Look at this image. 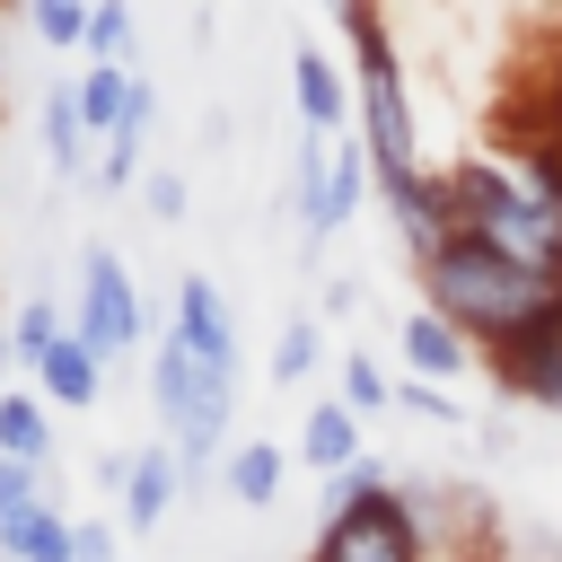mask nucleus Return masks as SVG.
<instances>
[{"instance_id": "f257e3e1", "label": "nucleus", "mask_w": 562, "mask_h": 562, "mask_svg": "<svg viewBox=\"0 0 562 562\" xmlns=\"http://www.w3.org/2000/svg\"><path fill=\"white\" fill-rule=\"evenodd\" d=\"M413 272H422V307H439V316H448L474 351H492V360L518 351L544 316H562V281L492 255L483 237H448V246L422 255Z\"/></svg>"}, {"instance_id": "f03ea898", "label": "nucleus", "mask_w": 562, "mask_h": 562, "mask_svg": "<svg viewBox=\"0 0 562 562\" xmlns=\"http://www.w3.org/2000/svg\"><path fill=\"white\" fill-rule=\"evenodd\" d=\"M448 176H457L465 237H483L492 255L562 281V158H544V149H492V158H457Z\"/></svg>"}, {"instance_id": "7ed1b4c3", "label": "nucleus", "mask_w": 562, "mask_h": 562, "mask_svg": "<svg viewBox=\"0 0 562 562\" xmlns=\"http://www.w3.org/2000/svg\"><path fill=\"white\" fill-rule=\"evenodd\" d=\"M149 413H158V439H167V448H176V465H184V492H202V483L220 474V457H228L237 386H220V378L184 351V334H176V325H158V334H149Z\"/></svg>"}, {"instance_id": "20e7f679", "label": "nucleus", "mask_w": 562, "mask_h": 562, "mask_svg": "<svg viewBox=\"0 0 562 562\" xmlns=\"http://www.w3.org/2000/svg\"><path fill=\"white\" fill-rule=\"evenodd\" d=\"M342 35H351V61H360V140H369V176H378V193L395 202V193H413L430 167H422V132H413V97H404V61H395V44H386V26H378V9L360 0L351 18H342Z\"/></svg>"}, {"instance_id": "39448f33", "label": "nucleus", "mask_w": 562, "mask_h": 562, "mask_svg": "<svg viewBox=\"0 0 562 562\" xmlns=\"http://www.w3.org/2000/svg\"><path fill=\"white\" fill-rule=\"evenodd\" d=\"M70 334L114 369V360H132L140 342H149V307H140V281H132V263L105 246V237H88L79 246V290H70Z\"/></svg>"}, {"instance_id": "423d86ee", "label": "nucleus", "mask_w": 562, "mask_h": 562, "mask_svg": "<svg viewBox=\"0 0 562 562\" xmlns=\"http://www.w3.org/2000/svg\"><path fill=\"white\" fill-rule=\"evenodd\" d=\"M307 562H430V544H422L404 492L386 483V492H369V501L316 518V553H307Z\"/></svg>"}, {"instance_id": "0eeeda50", "label": "nucleus", "mask_w": 562, "mask_h": 562, "mask_svg": "<svg viewBox=\"0 0 562 562\" xmlns=\"http://www.w3.org/2000/svg\"><path fill=\"white\" fill-rule=\"evenodd\" d=\"M167 325L184 334V351H193L220 386H237V378H246V334H237V307H228V290H220L211 272H176Z\"/></svg>"}, {"instance_id": "6e6552de", "label": "nucleus", "mask_w": 562, "mask_h": 562, "mask_svg": "<svg viewBox=\"0 0 562 562\" xmlns=\"http://www.w3.org/2000/svg\"><path fill=\"white\" fill-rule=\"evenodd\" d=\"M369 184H378V176H369V140H360V123H351V132H334V167H325V202H316V220L299 228V246H307V255H325V246H334V237H342V228L360 220V202H369Z\"/></svg>"}, {"instance_id": "1a4fd4ad", "label": "nucleus", "mask_w": 562, "mask_h": 562, "mask_svg": "<svg viewBox=\"0 0 562 562\" xmlns=\"http://www.w3.org/2000/svg\"><path fill=\"white\" fill-rule=\"evenodd\" d=\"M176 501H184V465H176V448H167V439L132 448V483H123V501H114V527H123V536H158Z\"/></svg>"}, {"instance_id": "9d476101", "label": "nucleus", "mask_w": 562, "mask_h": 562, "mask_svg": "<svg viewBox=\"0 0 562 562\" xmlns=\"http://www.w3.org/2000/svg\"><path fill=\"white\" fill-rule=\"evenodd\" d=\"M395 360H404V378H430V386H457L465 369H474V342L439 316V307H413L404 325H395Z\"/></svg>"}, {"instance_id": "9b49d317", "label": "nucleus", "mask_w": 562, "mask_h": 562, "mask_svg": "<svg viewBox=\"0 0 562 562\" xmlns=\"http://www.w3.org/2000/svg\"><path fill=\"white\" fill-rule=\"evenodd\" d=\"M492 369H501V386H509L518 404H536L544 422H562V316H544V325H536L518 351H501Z\"/></svg>"}, {"instance_id": "f8f14e48", "label": "nucleus", "mask_w": 562, "mask_h": 562, "mask_svg": "<svg viewBox=\"0 0 562 562\" xmlns=\"http://www.w3.org/2000/svg\"><path fill=\"white\" fill-rule=\"evenodd\" d=\"M35 140H44V167H53L61 184L97 176V140H88V123H79V88H70V79H53V88L35 97Z\"/></svg>"}, {"instance_id": "ddd939ff", "label": "nucleus", "mask_w": 562, "mask_h": 562, "mask_svg": "<svg viewBox=\"0 0 562 562\" xmlns=\"http://www.w3.org/2000/svg\"><path fill=\"white\" fill-rule=\"evenodd\" d=\"M351 457H369V422H360L342 395H316V404L299 413V465L325 483V474H342Z\"/></svg>"}, {"instance_id": "4468645a", "label": "nucleus", "mask_w": 562, "mask_h": 562, "mask_svg": "<svg viewBox=\"0 0 562 562\" xmlns=\"http://www.w3.org/2000/svg\"><path fill=\"white\" fill-rule=\"evenodd\" d=\"M26 386H35L53 413H97V395H105V360H97L79 334H61V342L26 369Z\"/></svg>"}, {"instance_id": "2eb2a0df", "label": "nucleus", "mask_w": 562, "mask_h": 562, "mask_svg": "<svg viewBox=\"0 0 562 562\" xmlns=\"http://www.w3.org/2000/svg\"><path fill=\"white\" fill-rule=\"evenodd\" d=\"M290 105L307 132H351V79L334 70V53H316V44L290 53Z\"/></svg>"}, {"instance_id": "dca6fc26", "label": "nucleus", "mask_w": 562, "mask_h": 562, "mask_svg": "<svg viewBox=\"0 0 562 562\" xmlns=\"http://www.w3.org/2000/svg\"><path fill=\"white\" fill-rule=\"evenodd\" d=\"M281 474H290L281 439H228V457H220L211 483H220L237 509H272V501H281Z\"/></svg>"}, {"instance_id": "f3484780", "label": "nucleus", "mask_w": 562, "mask_h": 562, "mask_svg": "<svg viewBox=\"0 0 562 562\" xmlns=\"http://www.w3.org/2000/svg\"><path fill=\"white\" fill-rule=\"evenodd\" d=\"M53 448H61L53 404H44L35 386H0V457H18V465H35V474H53Z\"/></svg>"}, {"instance_id": "a211bd4d", "label": "nucleus", "mask_w": 562, "mask_h": 562, "mask_svg": "<svg viewBox=\"0 0 562 562\" xmlns=\"http://www.w3.org/2000/svg\"><path fill=\"white\" fill-rule=\"evenodd\" d=\"M132 79H140V61H79V70H70L88 140H105V132L123 123V105H132Z\"/></svg>"}, {"instance_id": "6ab92c4d", "label": "nucleus", "mask_w": 562, "mask_h": 562, "mask_svg": "<svg viewBox=\"0 0 562 562\" xmlns=\"http://www.w3.org/2000/svg\"><path fill=\"white\" fill-rule=\"evenodd\" d=\"M70 527H79V518L44 492L35 509H18V518L0 527V553H9V562H70Z\"/></svg>"}, {"instance_id": "aec40b11", "label": "nucleus", "mask_w": 562, "mask_h": 562, "mask_svg": "<svg viewBox=\"0 0 562 562\" xmlns=\"http://www.w3.org/2000/svg\"><path fill=\"white\" fill-rule=\"evenodd\" d=\"M316 360H325V316H316V307H299V316L272 334L263 378H272V386H307V378H316Z\"/></svg>"}, {"instance_id": "412c9836", "label": "nucleus", "mask_w": 562, "mask_h": 562, "mask_svg": "<svg viewBox=\"0 0 562 562\" xmlns=\"http://www.w3.org/2000/svg\"><path fill=\"white\" fill-rule=\"evenodd\" d=\"M334 395H342L360 422L395 413V378H386V360H378V351H334Z\"/></svg>"}, {"instance_id": "4be33fe9", "label": "nucleus", "mask_w": 562, "mask_h": 562, "mask_svg": "<svg viewBox=\"0 0 562 562\" xmlns=\"http://www.w3.org/2000/svg\"><path fill=\"white\" fill-rule=\"evenodd\" d=\"M325 167H334V132H307V123H299V140H290V220H299V228H307L316 202H325Z\"/></svg>"}, {"instance_id": "5701e85b", "label": "nucleus", "mask_w": 562, "mask_h": 562, "mask_svg": "<svg viewBox=\"0 0 562 562\" xmlns=\"http://www.w3.org/2000/svg\"><path fill=\"white\" fill-rule=\"evenodd\" d=\"M61 334H70L61 299H44V290H35V299H18V316H9V351H18L26 369H35V360H44V351H53Z\"/></svg>"}, {"instance_id": "b1692460", "label": "nucleus", "mask_w": 562, "mask_h": 562, "mask_svg": "<svg viewBox=\"0 0 562 562\" xmlns=\"http://www.w3.org/2000/svg\"><path fill=\"white\" fill-rule=\"evenodd\" d=\"M88 61H140L132 0H88Z\"/></svg>"}, {"instance_id": "393cba45", "label": "nucleus", "mask_w": 562, "mask_h": 562, "mask_svg": "<svg viewBox=\"0 0 562 562\" xmlns=\"http://www.w3.org/2000/svg\"><path fill=\"white\" fill-rule=\"evenodd\" d=\"M26 26L44 53H88V0H26Z\"/></svg>"}, {"instance_id": "a878e982", "label": "nucleus", "mask_w": 562, "mask_h": 562, "mask_svg": "<svg viewBox=\"0 0 562 562\" xmlns=\"http://www.w3.org/2000/svg\"><path fill=\"white\" fill-rule=\"evenodd\" d=\"M132 193H140V211H149L158 228H176V220L193 211V184H184V167H140V184H132Z\"/></svg>"}, {"instance_id": "bb28decb", "label": "nucleus", "mask_w": 562, "mask_h": 562, "mask_svg": "<svg viewBox=\"0 0 562 562\" xmlns=\"http://www.w3.org/2000/svg\"><path fill=\"white\" fill-rule=\"evenodd\" d=\"M395 474H386V457H351L342 474H325V518L334 509H351V501H369V492H386Z\"/></svg>"}, {"instance_id": "cd10ccee", "label": "nucleus", "mask_w": 562, "mask_h": 562, "mask_svg": "<svg viewBox=\"0 0 562 562\" xmlns=\"http://www.w3.org/2000/svg\"><path fill=\"white\" fill-rule=\"evenodd\" d=\"M395 413H413V422H430V430L465 422V413H457V395H448V386H430V378H395Z\"/></svg>"}, {"instance_id": "c85d7f7f", "label": "nucleus", "mask_w": 562, "mask_h": 562, "mask_svg": "<svg viewBox=\"0 0 562 562\" xmlns=\"http://www.w3.org/2000/svg\"><path fill=\"white\" fill-rule=\"evenodd\" d=\"M70 562H123V527L114 518H79L70 527Z\"/></svg>"}, {"instance_id": "c756f323", "label": "nucleus", "mask_w": 562, "mask_h": 562, "mask_svg": "<svg viewBox=\"0 0 562 562\" xmlns=\"http://www.w3.org/2000/svg\"><path fill=\"white\" fill-rule=\"evenodd\" d=\"M35 501H44V474L18 465V457H0V527H9L18 509H35Z\"/></svg>"}, {"instance_id": "7c9ffc66", "label": "nucleus", "mask_w": 562, "mask_h": 562, "mask_svg": "<svg viewBox=\"0 0 562 562\" xmlns=\"http://www.w3.org/2000/svg\"><path fill=\"white\" fill-rule=\"evenodd\" d=\"M123 483H132V448H97V492L123 501Z\"/></svg>"}, {"instance_id": "2f4dec72", "label": "nucleus", "mask_w": 562, "mask_h": 562, "mask_svg": "<svg viewBox=\"0 0 562 562\" xmlns=\"http://www.w3.org/2000/svg\"><path fill=\"white\" fill-rule=\"evenodd\" d=\"M360 307V281H325V299H316V316H351Z\"/></svg>"}, {"instance_id": "473e14b6", "label": "nucleus", "mask_w": 562, "mask_h": 562, "mask_svg": "<svg viewBox=\"0 0 562 562\" xmlns=\"http://www.w3.org/2000/svg\"><path fill=\"white\" fill-rule=\"evenodd\" d=\"M0 562H9V553H0Z\"/></svg>"}]
</instances>
